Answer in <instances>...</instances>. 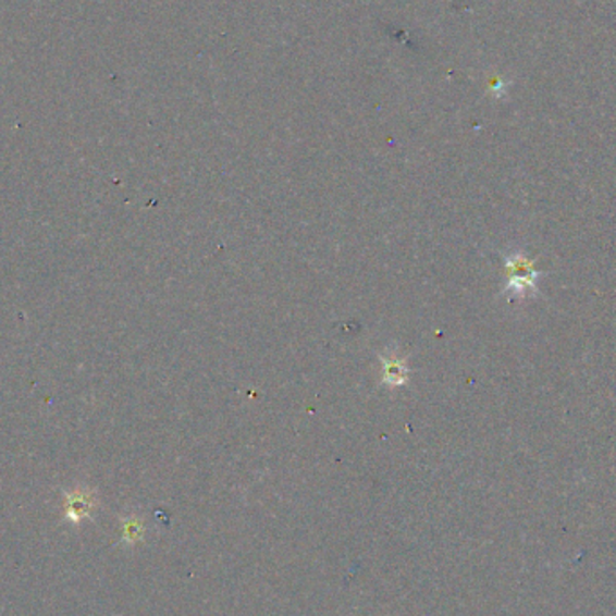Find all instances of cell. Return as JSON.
<instances>
[{"label":"cell","mask_w":616,"mask_h":616,"mask_svg":"<svg viewBox=\"0 0 616 616\" xmlns=\"http://www.w3.org/2000/svg\"><path fill=\"white\" fill-rule=\"evenodd\" d=\"M507 263L508 283L505 293H513L516 296H530L538 293V278L543 272L533 269L532 261L528 260L521 252H514L505 260Z\"/></svg>","instance_id":"1"},{"label":"cell","mask_w":616,"mask_h":616,"mask_svg":"<svg viewBox=\"0 0 616 616\" xmlns=\"http://www.w3.org/2000/svg\"><path fill=\"white\" fill-rule=\"evenodd\" d=\"M123 535H125V541H128V543L139 541L143 538L141 522L137 521V519H128L125 522V527H123Z\"/></svg>","instance_id":"4"},{"label":"cell","mask_w":616,"mask_h":616,"mask_svg":"<svg viewBox=\"0 0 616 616\" xmlns=\"http://www.w3.org/2000/svg\"><path fill=\"white\" fill-rule=\"evenodd\" d=\"M95 508V497L89 492L76 491L69 494L65 502V514L71 521H79L84 517L89 516L90 510Z\"/></svg>","instance_id":"2"},{"label":"cell","mask_w":616,"mask_h":616,"mask_svg":"<svg viewBox=\"0 0 616 616\" xmlns=\"http://www.w3.org/2000/svg\"><path fill=\"white\" fill-rule=\"evenodd\" d=\"M382 365H384V379L382 382L387 386H403L408 381V368L406 362L398 357H382Z\"/></svg>","instance_id":"3"}]
</instances>
